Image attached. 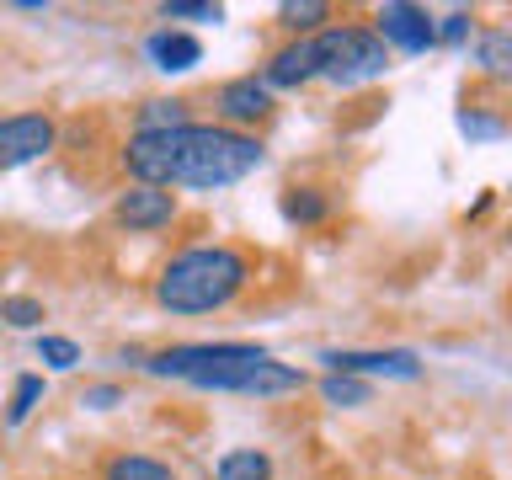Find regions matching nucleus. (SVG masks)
Wrapping results in <instances>:
<instances>
[{"mask_svg":"<svg viewBox=\"0 0 512 480\" xmlns=\"http://www.w3.org/2000/svg\"><path fill=\"white\" fill-rule=\"evenodd\" d=\"M267 144L262 134H235L219 123L171 128V134H128L118 150V166L134 187H192V192H224L262 171Z\"/></svg>","mask_w":512,"mask_h":480,"instance_id":"nucleus-1","label":"nucleus"},{"mask_svg":"<svg viewBox=\"0 0 512 480\" xmlns=\"http://www.w3.org/2000/svg\"><path fill=\"white\" fill-rule=\"evenodd\" d=\"M251 278H256L251 251L230 246V240H203V246L171 251L166 262L155 267L150 299H155V310L192 320V315L230 310V304L251 288Z\"/></svg>","mask_w":512,"mask_h":480,"instance_id":"nucleus-2","label":"nucleus"},{"mask_svg":"<svg viewBox=\"0 0 512 480\" xmlns=\"http://www.w3.org/2000/svg\"><path fill=\"white\" fill-rule=\"evenodd\" d=\"M192 390H214V395H251V400H283V395H304L310 390V374L299 363H283L272 358L267 347L246 342V352L208 374L192 379Z\"/></svg>","mask_w":512,"mask_h":480,"instance_id":"nucleus-3","label":"nucleus"},{"mask_svg":"<svg viewBox=\"0 0 512 480\" xmlns=\"http://www.w3.org/2000/svg\"><path fill=\"white\" fill-rule=\"evenodd\" d=\"M315 70L320 80H331V86L342 91H358L368 80H379L390 70V48H384L368 22H331L326 32H315Z\"/></svg>","mask_w":512,"mask_h":480,"instance_id":"nucleus-4","label":"nucleus"},{"mask_svg":"<svg viewBox=\"0 0 512 480\" xmlns=\"http://www.w3.org/2000/svg\"><path fill=\"white\" fill-rule=\"evenodd\" d=\"M326 374H352V379H422L427 363L411 347H326L320 352Z\"/></svg>","mask_w":512,"mask_h":480,"instance_id":"nucleus-5","label":"nucleus"},{"mask_svg":"<svg viewBox=\"0 0 512 480\" xmlns=\"http://www.w3.org/2000/svg\"><path fill=\"white\" fill-rule=\"evenodd\" d=\"M59 150V118L54 112H6L0 118V171H22L32 160Z\"/></svg>","mask_w":512,"mask_h":480,"instance_id":"nucleus-6","label":"nucleus"},{"mask_svg":"<svg viewBox=\"0 0 512 480\" xmlns=\"http://www.w3.org/2000/svg\"><path fill=\"white\" fill-rule=\"evenodd\" d=\"M272 112H278V102H272V91L251 75H230L214 86V123L219 128H235V134H256L262 123H272Z\"/></svg>","mask_w":512,"mask_h":480,"instance_id":"nucleus-7","label":"nucleus"},{"mask_svg":"<svg viewBox=\"0 0 512 480\" xmlns=\"http://www.w3.org/2000/svg\"><path fill=\"white\" fill-rule=\"evenodd\" d=\"M368 32H374L384 48H400V54H432V48H438L432 11L427 6H411V0H384V6H374Z\"/></svg>","mask_w":512,"mask_h":480,"instance_id":"nucleus-8","label":"nucleus"},{"mask_svg":"<svg viewBox=\"0 0 512 480\" xmlns=\"http://www.w3.org/2000/svg\"><path fill=\"white\" fill-rule=\"evenodd\" d=\"M176 219H182V203H176V192H166V187H134L128 182L118 198H112V224L128 235H160V230H171Z\"/></svg>","mask_w":512,"mask_h":480,"instance_id":"nucleus-9","label":"nucleus"},{"mask_svg":"<svg viewBox=\"0 0 512 480\" xmlns=\"http://www.w3.org/2000/svg\"><path fill=\"white\" fill-rule=\"evenodd\" d=\"M256 80H262L272 96H278V91H299V86H310V80H320V70H315V43H310V38H283V43L262 59Z\"/></svg>","mask_w":512,"mask_h":480,"instance_id":"nucleus-10","label":"nucleus"},{"mask_svg":"<svg viewBox=\"0 0 512 480\" xmlns=\"http://www.w3.org/2000/svg\"><path fill=\"white\" fill-rule=\"evenodd\" d=\"M144 59H150L160 75H192L203 64V38L187 27H155L150 38H144Z\"/></svg>","mask_w":512,"mask_h":480,"instance_id":"nucleus-11","label":"nucleus"},{"mask_svg":"<svg viewBox=\"0 0 512 480\" xmlns=\"http://www.w3.org/2000/svg\"><path fill=\"white\" fill-rule=\"evenodd\" d=\"M102 480H182L171 459L144 454V448H118L102 459Z\"/></svg>","mask_w":512,"mask_h":480,"instance_id":"nucleus-12","label":"nucleus"},{"mask_svg":"<svg viewBox=\"0 0 512 480\" xmlns=\"http://www.w3.org/2000/svg\"><path fill=\"white\" fill-rule=\"evenodd\" d=\"M278 208H283L288 224H299V230H315V224L331 219V192L315 187V182H294V187H283Z\"/></svg>","mask_w":512,"mask_h":480,"instance_id":"nucleus-13","label":"nucleus"},{"mask_svg":"<svg viewBox=\"0 0 512 480\" xmlns=\"http://www.w3.org/2000/svg\"><path fill=\"white\" fill-rule=\"evenodd\" d=\"M187 123H192L187 96H150V102H139L128 134H171V128H187Z\"/></svg>","mask_w":512,"mask_h":480,"instance_id":"nucleus-14","label":"nucleus"},{"mask_svg":"<svg viewBox=\"0 0 512 480\" xmlns=\"http://www.w3.org/2000/svg\"><path fill=\"white\" fill-rule=\"evenodd\" d=\"M272 16H278V27H283V38H315V32H326L331 27V6H326V0H283V6L278 11H272Z\"/></svg>","mask_w":512,"mask_h":480,"instance_id":"nucleus-15","label":"nucleus"},{"mask_svg":"<svg viewBox=\"0 0 512 480\" xmlns=\"http://www.w3.org/2000/svg\"><path fill=\"white\" fill-rule=\"evenodd\" d=\"M475 70L486 80H507L512 75V27L475 32Z\"/></svg>","mask_w":512,"mask_h":480,"instance_id":"nucleus-16","label":"nucleus"},{"mask_svg":"<svg viewBox=\"0 0 512 480\" xmlns=\"http://www.w3.org/2000/svg\"><path fill=\"white\" fill-rule=\"evenodd\" d=\"M315 390H320V400H326L331 411H363L368 400H374V384L352 379V374H320Z\"/></svg>","mask_w":512,"mask_h":480,"instance_id":"nucleus-17","label":"nucleus"},{"mask_svg":"<svg viewBox=\"0 0 512 480\" xmlns=\"http://www.w3.org/2000/svg\"><path fill=\"white\" fill-rule=\"evenodd\" d=\"M214 480H272V454L267 448H224Z\"/></svg>","mask_w":512,"mask_h":480,"instance_id":"nucleus-18","label":"nucleus"},{"mask_svg":"<svg viewBox=\"0 0 512 480\" xmlns=\"http://www.w3.org/2000/svg\"><path fill=\"white\" fill-rule=\"evenodd\" d=\"M32 352H38V363L48 374H75V368L86 363V352H80L75 336H54V331H43L38 342H32Z\"/></svg>","mask_w":512,"mask_h":480,"instance_id":"nucleus-19","label":"nucleus"},{"mask_svg":"<svg viewBox=\"0 0 512 480\" xmlns=\"http://www.w3.org/2000/svg\"><path fill=\"white\" fill-rule=\"evenodd\" d=\"M155 16H160V27H182V22H192V27H219V22H224V6H219V0H166Z\"/></svg>","mask_w":512,"mask_h":480,"instance_id":"nucleus-20","label":"nucleus"},{"mask_svg":"<svg viewBox=\"0 0 512 480\" xmlns=\"http://www.w3.org/2000/svg\"><path fill=\"white\" fill-rule=\"evenodd\" d=\"M43 400H48V379L43 374H22L11 384V400H6V427H22Z\"/></svg>","mask_w":512,"mask_h":480,"instance_id":"nucleus-21","label":"nucleus"},{"mask_svg":"<svg viewBox=\"0 0 512 480\" xmlns=\"http://www.w3.org/2000/svg\"><path fill=\"white\" fill-rule=\"evenodd\" d=\"M0 320H6L11 331H38L48 320V304L38 294H6L0 299Z\"/></svg>","mask_w":512,"mask_h":480,"instance_id":"nucleus-22","label":"nucleus"},{"mask_svg":"<svg viewBox=\"0 0 512 480\" xmlns=\"http://www.w3.org/2000/svg\"><path fill=\"white\" fill-rule=\"evenodd\" d=\"M432 32H438V48H464L475 38V11L470 6H454L443 16H432Z\"/></svg>","mask_w":512,"mask_h":480,"instance_id":"nucleus-23","label":"nucleus"},{"mask_svg":"<svg viewBox=\"0 0 512 480\" xmlns=\"http://www.w3.org/2000/svg\"><path fill=\"white\" fill-rule=\"evenodd\" d=\"M459 134L470 139V144H486V139H502V134H507V123L496 118V112L464 107V112H459Z\"/></svg>","mask_w":512,"mask_h":480,"instance_id":"nucleus-24","label":"nucleus"},{"mask_svg":"<svg viewBox=\"0 0 512 480\" xmlns=\"http://www.w3.org/2000/svg\"><path fill=\"white\" fill-rule=\"evenodd\" d=\"M80 406H86V411L123 406V384H86V390H80Z\"/></svg>","mask_w":512,"mask_h":480,"instance_id":"nucleus-25","label":"nucleus"},{"mask_svg":"<svg viewBox=\"0 0 512 480\" xmlns=\"http://www.w3.org/2000/svg\"><path fill=\"white\" fill-rule=\"evenodd\" d=\"M16 11H22V16H43L48 0H16Z\"/></svg>","mask_w":512,"mask_h":480,"instance_id":"nucleus-26","label":"nucleus"},{"mask_svg":"<svg viewBox=\"0 0 512 480\" xmlns=\"http://www.w3.org/2000/svg\"><path fill=\"white\" fill-rule=\"evenodd\" d=\"M491 203H496V192H480V198H475V208H470V219H480V214H491Z\"/></svg>","mask_w":512,"mask_h":480,"instance_id":"nucleus-27","label":"nucleus"}]
</instances>
